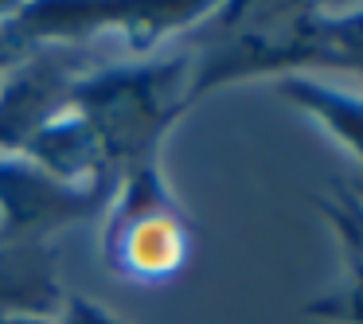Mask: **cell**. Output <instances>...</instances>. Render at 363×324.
I'll return each instance as SVG.
<instances>
[{"label": "cell", "instance_id": "cell-1", "mask_svg": "<svg viewBox=\"0 0 363 324\" xmlns=\"http://www.w3.org/2000/svg\"><path fill=\"white\" fill-rule=\"evenodd\" d=\"M191 48L141 63H102L71 90V110L94 129L113 176L160 157L172 125L191 110Z\"/></svg>", "mask_w": 363, "mask_h": 324}, {"label": "cell", "instance_id": "cell-2", "mask_svg": "<svg viewBox=\"0 0 363 324\" xmlns=\"http://www.w3.org/2000/svg\"><path fill=\"white\" fill-rule=\"evenodd\" d=\"M196 254V227L172 196L160 157L137 160L113 184L102 211V258L133 285H168Z\"/></svg>", "mask_w": 363, "mask_h": 324}, {"label": "cell", "instance_id": "cell-3", "mask_svg": "<svg viewBox=\"0 0 363 324\" xmlns=\"http://www.w3.org/2000/svg\"><path fill=\"white\" fill-rule=\"evenodd\" d=\"M102 67L82 43H35L0 79V157H20L48 121L71 110V90L82 74Z\"/></svg>", "mask_w": 363, "mask_h": 324}, {"label": "cell", "instance_id": "cell-4", "mask_svg": "<svg viewBox=\"0 0 363 324\" xmlns=\"http://www.w3.org/2000/svg\"><path fill=\"white\" fill-rule=\"evenodd\" d=\"M113 188H74L24 157H0V242L48 246L59 230L102 219Z\"/></svg>", "mask_w": 363, "mask_h": 324}, {"label": "cell", "instance_id": "cell-5", "mask_svg": "<svg viewBox=\"0 0 363 324\" xmlns=\"http://www.w3.org/2000/svg\"><path fill=\"white\" fill-rule=\"evenodd\" d=\"M67 289L55 254L35 242H0V320L9 316H59Z\"/></svg>", "mask_w": 363, "mask_h": 324}, {"label": "cell", "instance_id": "cell-6", "mask_svg": "<svg viewBox=\"0 0 363 324\" xmlns=\"http://www.w3.org/2000/svg\"><path fill=\"white\" fill-rule=\"evenodd\" d=\"M274 90L305 118L320 121L363 168V90L336 86L316 74H281L274 79Z\"/></svg>", "mask_w": 363, "mask_h": 324}, {"label": "cell", "instance_id": "cell-7", "mask_svg": "<svg viewBox=\"0 0 363 324\" xmlns=\"http://www.w3.org/2000/svg\"><path fill=\"white\" fill-rule=\"evenodd\" d=\"M340 246H344V281L324 297L308 301L305 313L336 324H363V254L347 242Z\"/></svg>", "mask_w": 363, "mask_h": 324}, {"label": "cell", "instance_id": "cell-8", "mask_svg": "<svg viewBox=\"0 0 363 324\" xmlns=\"http://www.w3.org/2000/svg\"><path fill=\"white\" fill-rule=\"evenodd\" d=\"M320 211H324V219L332 223L340 242L355 246V250L363 254V199L355 196V191H347V184H340L336 196L320 199Z\"/></svg>", "mask_w": 363, "mask_h": 324}, {"label": "cell", "instance_id": "cell-9", "mask_svg": "<svg viewBox=\"0 0 363 324\" xmlns=\"http://www.w3.org/2000/svg\"><path fill=\"white\" fill-rule=\"evenodd\" d=\"M347 191H355V196H359V199H363V176H355V180H352V184H347Z\"/></svg>", "mask_w": 363, "mask_h": 324}]
</instances>
